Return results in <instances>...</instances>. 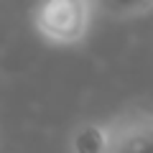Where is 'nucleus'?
Listing matches in <instances>:
<instances>
[{"instance_id": "obj_2", "label": "nucleus", "mask_w": 153, "mask_h": 153, "mask_svg": "<svg viewBox=\"0 0 153 153\" xmlns=\"http://www.w3.org/2000/svg\"><path fill=\"white\" fill-rule=\"evenodd\" d=\"M107 153H153V112L148 105H128L107 117Z\"/></svg>"}, {"instance_id": "obj_3", "label": "nucleus", "mask_w": 153, "mask_h": 153, "mask_svg": "<svg viewBox=\"0 0 153 153\" xmlns=\"http://www.w3.org/2000/svg\"><path fill=\"white\" fill-rule=\"evenodd\" d=\"M107 117H79L66 133V153H107Z\"/></svg>"}, {"instance_id": "obj_1", "label": "nucleus", "mask_w": 153, "mask_h": 153, "mask_svg": "<svg viewBox=\"0 0 153 153\" xmlns=\"http://www.w3.org/2000/svg\"><path fill=\"white\" fill-rule=\"evenodd\" d=\"M97 3L92 0H46L31 8V26L49 46H82L94 28Z\"/></svg>"}]
</instances>
